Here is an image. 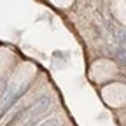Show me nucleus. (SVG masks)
<instances>
[{
	"mask_svg": "<svg viewBox=\"0 0 126 126\" xmlns=\"http://www.w3.org/2000/svg\"><path fill=\"white\" fill-rule=\"evenodd\" d=\"M60 123H61V119H60L58 116H54V117H51V119H46V121L40 123L39 126H60Z\"/></svg>",
	"mask_w": 126,
	"mask_h": 126,
	"instance_id": "obj_2",
	"label": "nucleus"
},
{
	"mask_svg": "<svg viewBox=\"0 0 126 126\" xmlns=\"http://www.w3.org/2000/svg\"><path fill=\"white\" fill-rule=\"evenodd\" d=\"M49 103H51L49 96H42L40 100H37L33 105H32L28 110H25V116H28V117H40V114L44 112V110H47Z\"/></svg>",
	"mask_w": 126,
	"mask_h": 126,
	"instance_id": "obj_1",
	"label": "nucleus"
}]
</instances>
